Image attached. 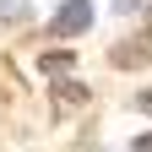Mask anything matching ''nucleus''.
<instances>
[{
    "instance_id": "1",
    "label": "nucleus",
    "mask_w": 152,
    "mask_h": 152,
    "mask_svg": "<svg viewBox=\"0 0 152 152\" xmlns=\"http://www.w3.org/2000/svg\"><path fill=\"white\" fill-rule=\"evenodd\" d=\"M87 27H92V0H65V6L54 11V22H49L54 38H76V33H87Z\"/></svg>"
},
{
    "instance_id": "2",
    "label": "nucleus",
    "mask_w": 152,
    "mask_h": 152,
    "mask_svg": "<svg viewBox=\"0 0 152 152\" xmlns=\"http://www.w3.org/2000/svg\"><path fill=\"white\" fill-rule=\"evenodd\" d=\"M147 54H152V44H147V38H141V44H120V49H114V65H141Z\"/></svg>"
},
{
    "instance_id": "3",
    "label": "nucleus",
    "mask_w": 152,
    "mask_h": 152,
    "mask_svg": "<svg viewBox=\"0 0 152 152\" xmlns=\"http://www.w3.org/2000/svg\"><path fill=\"white\" fill-rule=\"evenodd\" d=\"M44 71H71V54H65V49H60V54L49 49V54H44Z\"/></svg>"
},
{
    "instance_id": "4",
    "label": "nucleus",
    "mask_w": 152,
    "mask_h": 152,
    "mask_svg": "<svg viewBox=\"0 0 152 152\" xmlns=\"http://www.w3.org/2000/svg\"><path fill=\"white\" fill-rule=\"evenodd\" d=\"M136 103H141V109H152V92H141V98H136Z\"/></svg>"
}]
</instances>
